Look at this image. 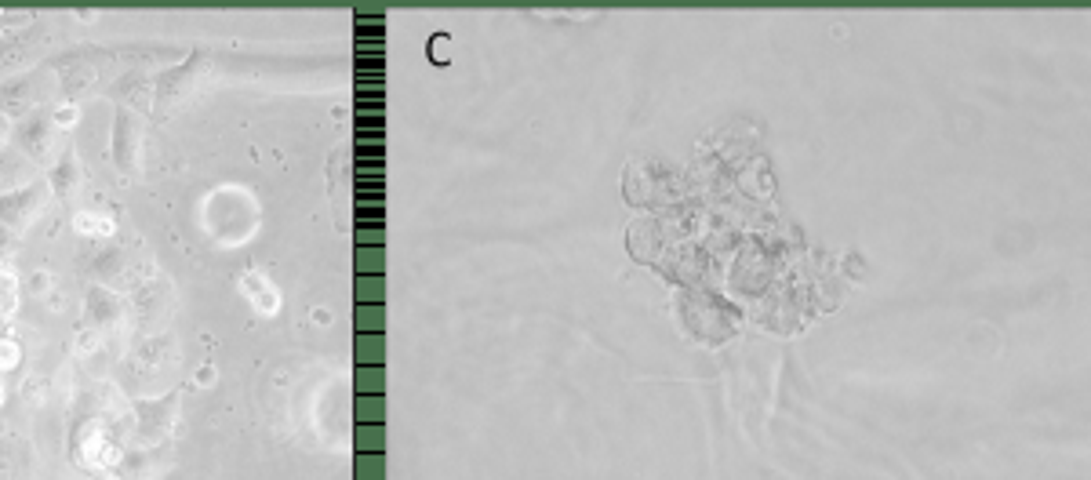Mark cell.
<instances>
[{
    "instance_id": "6da1fadb",
    "label": "cell",
    "mask_w": 1091,
    "mask_h": 480,
    "mask_svg": "<svg viewBox=\"0 0 1091 480\" xmlns=\"http://www.w3.org/2000/svg\"><path fill=\"white\" fill-rule=\"evenodd\" d=\"M179 400H182L179 386L161 393V397L131 400V411H135V440H139L142 448H157V444H164V440L175 433V426H179Z\"/></svg>"
},
{
    "instance_id": "7a4b0ae2",
    "label": "cell",
    "mask_w": 1091,
    "mask_h": 480,
    "mask_svg": "<svg viewBox=\"0 0 1091 480\" xmlns=\"http://www.w3.org/2000/svg\"><path fill=\"white\" fill-rule=\"evenodd\" d=\"M139 150H142V120L131 106H117L110 131V160L121 175L139 171Z\"/></svg>"
},
{
    "instance_id": "3957f363",
    "label": "cell",
    "mask_w": 1091,
    "mask_h": 480,
    "mask_svg": "<svg viewBox=\"0 0 1091 480\" xmlns=\"http://www.w3.org/2000/svg\"><path fill=\"white\" fill-rule=\"evenodd\" d=\"M48 179L44 182H30V186H19V190L0 193V226L22 233L30 226L37 215H41L44 200H48Z\"/></svg>"
},
{
    "instance_id": "277c9868",
    "label": "cell",
    "mask_w": 1091,
    "mask_h": 480,
    "mask_svg": "<svg viewBox=\"0 0 1091 480\" xmlns=\"http://www.w3.org/2000/svg\"><path fill=\"white\" fill-rule=\"evenodd\" d=\"M124 313V299L117 295V291L110 288V284H102V280H91L88 291H84V328H110V324H117Z\"/></svg>"
},
{
    "instance_id": "5b68a950",
    "label": "cell",
    "mask_w": 1091,
    "mask_h": 480,
    "mask_svg": "<svg viewBox=\"0 0 1091 480\" xmlns=\"http://www.w3.org/2000/svg\"><path fill=\"white\" fill-rule=\"evenodd\" d=\"M51 131H55V124H48L44 113H30L19 128H11V139H15V146H19L26 157L44 160L51 150Z\"/></svg>"
},
{
    "instance_id": "8992f818",
    "label": "cell",
    "mask_w": 1091,
    "mask_h": 480,
    "mask_svg": "<svg viewBox=\"0 0 1091 480\" xmlns=\"http://www.w3.org/2000/svg\"><path fill=\"white\" fill-rule=\"evenodd\" d=\"M84 182V168H81V157H77V150L73 146H66V150L59 153V160H55V168L48 171V190L55 193L59 200H70L73 190Z\"/></svg>"
},
{
    "instance_id": "52a82bcc",
    "label": "cell",
    "mask_w": 1091,
    "mask_h": 480,
    "mask_svg": "<svg viewBox=\"0 0 1091 480\" xmlns=\"http://www.w3.org/2000/svg\"><path fill=\"white\" fill-rule=\"evenodd\" d=\"M241 291H244V299H248L259 313H266V317H273V313H277V306H281V302H277V291H273V284L266 277H262L259 270H248V273H244V277H241Z\"/></svg>"
},
{
    "instance_id": "ba28073f",
    "label": "cell",
    "mask_w": 1091,
    "mask_h": 480,
    "mask_svg": "<svg viewBox=\"0 0 1091 480\" xmlns=\"http://www.w3.org/2000/svg\"><path fill=\"white\" fill-rule=\"evenodd\" d=\"M73 233L88 240H110L117 237V222L110 215H95V211H77L73 215Z\"/></svg>"
},
{
    "instance_id": "9c48e42d",
    "label": "cell",
    "mask_w": 1091,
    "mask_h": 480,
    "mask_svg": "<svg viewBox=\"0 0 1091 480\" xmlns=\"http://www.w3.org/2000/svg\"><path fill=\"white\" fill-rule=\"evenodd\" d=\"M175 353H179V346H175L168 335H157V339L142 342L135 357H139L142 364H150V368H164V364H171V360H179Z\"/></svg>"
},
{
    "instance_id": "30bf717a",
    "label": "cell",
    "mask_w": 1091,
    "mask_h": 480,
    "mask_svg": "<svg viewBox=\"0 0 1091 480\" xmlns=\"http://www.w3.org/2000/svg\"><path fill=\"white\" fill-rule=\"evenodd\" d=\"M22 364V346L11 335H0V375H8Z\"/></svg>"
},
{
    "instance_id": "8fae6325",
    "label": "cell",
    "mask_w": 1091,
    "mask_h": 480,
    "mask_svg": "<svg viewBox=\"0 0 1091 480\" xmlns=\"http://www.w3.org/2000/svg\"><path fill=\"white\" fill-rule=\"evenodd\" d=\"M15 277H11L8 270H0V313L8 317L11 310H15Z\"/></svg>"
},
{
    "instance_id": "7c38bea8",
    "label": "cell",
    "mask_w": 1091,
    "mask_h": 480,
    "mask_svg": "<svg viewBox=\"0 0 1091 480\" xmlns=\"http://www.w3.org/2000/svg\"><path fill=\"white\" fill-rule=\"evenodd\" d=\"M51 120H55V128H73L81 120V106L77 102H62L59 110L51 113Z\"/></svg>"
},
{
    "instance_id": "4fadbf2b",
    "label": "cell",
    "mask_w": 1091,
    "mask_h": 480,
    "mask_svg": "<svg viewBox=\"0 0 1091 480\" xmlns=\"http://www.w3.org/2000/svg\"><path fill=\"white\" fill-rule=\"evenodd\" d=\"M73 350L81 353V357L95 353V350H99V331H95V328H81V331H77V339H73Z\"/></svg>"
},
{
    "instance_id": "5bb4252c",
    "label": "cell",
    "mask_w": 1091,
    "mask_h": 480,
    "mask_svg": "<svg viewBox=\"0 0 1091 480\" xmlns=\"http://www.w3.org/2000/svg\"><path fill=\"white\" fill-rule=\"evenodd\" d=\"M48 288H51V273L48 270H37V273H33V280H30V291H33V295H41V299H55V295H48Z\"/></svg>"
},
{
    "instance_id": "9a60e30c",
    "label": "cell",
    "mask_w": 1091,
    "mask_h": 480,
    "mask_svg": "<svg viewBox=\"0 0 1091 480\" xmlns=\"http://www.w3.org/2000/svg\"><path fill=\"white\" fill-rule=\"evenodd\" d=\"M215 379H219V368H215V364H201V368H197V375H193V382H197V386H204V390H211V386H215Z\"/></svg>"
},
{
    "instance_id": "2e32d148",
    "label": "cell",
    "mask_w": 1091,
    "mask_h": 480,
    "mask_svg": "<svg viewBox=\"0 0 1091 480\" xmlns=\"http://www.w3.org/2000/svg\"><path fill=\"white\" fill-rule=\"evenodd\" d=\"M15 240H19V233L8 230V226H0V259H8L11 248H15Z\"/></svg>"
},
{
    "instance_id": "e0dca14e",
    "label": "cell",
    "mask_w": 1091,
    "mask_h": 480,
    "mask_svg": "<svg viewBox=\"0 0 1091 480\" xmlns=\"http://www.w3.org/2000/svg\"><path fill=\"white\" fill-rule=\"evenodd\" d=\"M8 139H11V117L4 110H0V146H4Z\"/></svg>"
},
{
    "instance_id": "ac0fdd59",
    "label": "cell",
    "mask_w": 1091,
    "mask_h": 480,
    "mask_svg": "<svg viewBox=\"0 0 1091 480\" xmlns=\"http://www.w3.org/2000/svg\"><path fill=\"white\" fill-rule=\"evenodd\" d=\"M0 404H4V390H0Z\"/></svg>"
}]
</instances>
